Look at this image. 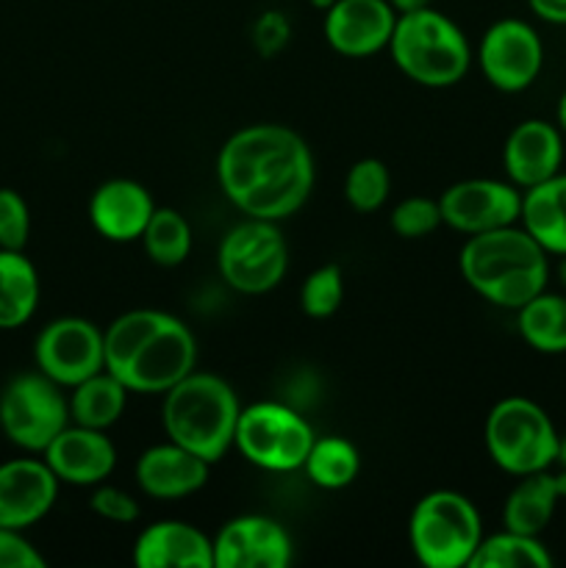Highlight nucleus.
<instances>
[{"mask_svg": "<svg viewBox=\"0 0 566 568\" xmlns=\"http://www.w3.org/2000/svg\"><path fill=\"white\" fill-rule=\"evenodd\" d=\"M555 275H558L560 286L566 288V255H558V266H555Z\"/></svg>", "mask_w": 566, "mask_h": 568, "instance_id": "40", "label": "nucleus"}, {"mask_svg": "<svg viewBox=\"0 0 566 568\" xmlns=\"http://www.w3.org/2000/svg\"><path fill=\"white\" fill-rule=\"evenodd\" d=\"M70 422V397L39 369L11 377L0 392V430L22 453L42 455Z\"/></svg>", "mask_w": 566, "mask_h": 568, "instance_id": "9", "label": "nucleus"}, {"mask_svg": "<svg viewBox=\"0 0 566 568\" xmlns=\"http://www.w3.org/2000/svg\"><path fill=\"white\" fill-rule=\"evenodd\" d=\"M42 283L26 250H0V331H17L37 314Z\"/></svg>", "mask_w": 566, "mask_h": 568, "instance_id": "24", "label": "nucleus"}, {"mask_svg": "<svg viewBox=\"0 0 566 568\" xmlns=\"http://www.w3.org/2000/svg\"><path fill=\"white\" fill-rule=\"evenodd\" d=\"M533 14L549 26H566V0H527Z\"/></svg>", "mask_w": 566, "mask_h": 568, "instance_id": "37", "label": "nucleus"}, {"mask_svg": "<svg viewBox=\"0 0 566 568\" xmlns=\"http://www.w3.org/2000/svg\"><path fill=\"white\" fill-rule=\"evenodd\" d=\"M211 541L214 568H286L294 560L289 530L264 514L233 516Z\"/></svg>", "mask_w": 566, "mask_h": 568, "instance_id": "14", "label": "nucleus"}, {"mask_svg": "<svg viewBox=\"0 0 566 568\" xmlns=\"http://www.w3.org/2000/svg\"><path fill=\"white\" fill-rule=\"evenodd\" d=\"M31 236V211L17 189L0 186V250H26Z\"/></svg>", "mask_w": 566, "mask_h": 568, "instance_id": "33", "label": "nucleus"}, {"mask_svg": "<svg viewBox=\"0 0 566 568\" xmlns=\"http://www.w3.org/2000/svg\"><path fill=\"white\" fill-rule=\"evenodd\" d=\"M89 505H92L94 516H100L103 521H111V525H133L139 519V514H142L133 494H128L120 486H109V483L94 486Z\"/></svg>", "mask_w": 566, "mask_h": 568, "instance_id": "34", "label": "nucleus"}, {"mask_svg": "<svg viewBox=\"0 0 566 568\" xmlns=\"http://www.w3.org/2000/svg\"><path fill=\"white\" fill-rule=\"evenodd\" d=\"M481 538V510L458 491L436 488L411 510L408 544L425 568H469Z\"/></svg>", "mask_w": 566, "mask_h": 568, "instance_id": "6", "label": "nucleus"}, {"mask_svg": "<svg viewBox=\"0 0 566 568\" xmlns=\"http://www.w3.org/2000/svg\"><path fill=\"white\" fill-rule=\"evenodd\" d=\"M560 499H566V469H544L519 477L503 505V527L525 536H542L553 521Z\"/></svg>", "mask_w": 566, "mask_h": 568, "instance_id": "22", "label": "nucleus"}, {"mask_svg": "<svg viewBox=\"0 0 566 568\" xmlns=\"http://www.w3.org/2000/svg\"><path fill=\"white\" fill-rule=\"evenodd\" d=\"M211 464L194 455L192 449L170 442L148 447L137 460V486L142 488L144 497L153 499H183L198 494L209 483Z\"/></svg>", "mask_w": 566, "mask_h": 568, "instance_id": "20", "label": "nucleus"}, {"mask_svg": "<svg viewBox=\"0 0 566 568\" xmlns=\"http://www.w3.org/2000/svg\"><path fill=\"white\" fill-rule=\"evenodd\" d=\"M128 394L131 392L120 377L111 375L109 369H100L98 375L70 388V419L94 430H109L125 414Z\"/></svg>", "mask_w": 566, "mask_h": 568, "instance_id": "25", "label": "nucleus"}, {"mask_svg": "<svg viewBox=\"0 0 566 568\" xmlns=\"http://www.w3.org/2000/svg\"><path fill=\"white\" fill-rule=\"evenodd\" d=\"M388 6H392L397 14H411V11L427 9V6H431V0H388Z\"/></svg>", "mask_w": 566, "mask_h": 568, "instance_id": "38", "label": "nucleus"}, {"mask_svg": "<svg viewBox=\"0 0 566 568\" xmlns=\"http://www.w3.org/2000/svg\"><path fill=\"white\" fill-rule=\"evenodd\" d=\"M444 225L464 236L516 225L522 214V189L497 178H464L438 197Z\"/></svg>", "mask_w": 566, "mask_h": 568, "instance_id": "13", "label": "nucleus"}, {"mask_svg": "<svg viewBox=\"0 0 566 568\" xmlns=\"http://www.w3.org/2000/svg\"><path fill=\"white\" fill-rule=\"evenodd\" d=\"M519 225L547 250L549 255H566V172L522 192Z\"/></svg>", "mask_w": 566, "mask_h": 568, "instance_id": "23", "label": "nucleus"}, {"mask_svg": "<svg viewBox=\"0 0 566 568\" xmlns=\"http://www.w3.org/2000/svg\"><path fill=\"white\" fill-rule=\"evenodd\" d=\"M33 364L61 388L78 386L105 369L103 331L83 316H59L39 331Z\"/></svg>", "mask_w": 566, "mask_h": 568, "instance_id": "11", "label": "nucleus"}, {"mask_svg": "<svg viewBox=\"0 0 566 568\" xmlns=\"http://www.w3.org/2000/svg\"><path fill=\"white\" fill-rule=\"evenodd\" d=\"M309 3L314 6L316 11H327V9H331L333 3H336V0H309Z\"/></svg>", "mask_w": 566, "mask_h": 568, "instance_id": "41", "label": "nucleus"}, {"mask_svg": "<svg viewBox=\"0 0 566 568\" xmlns=\"http://www.w3.org/2000/svg\"><path fill=\"white\" fill-rule=\"evenodd\" d=\"M142 247L153 264L166 266H181L183 261L192 253V225L186 216L170 205H155L153 216H150L148 227L142 233Z\"/></svg>", "mask_w": 566, "mask_h": 568, "instance_id": "29", "label": "nucleus"}, {"mask_svg": "<svg viewBox=\"0 0 566 568\" xmlns=\"http://www.w3.org/2000/svg\"><path fill=\"white\" fill-rule=\"evenodd\" d=\"M394 67L408 81L427 89H447L464 81L472 67V48L466 33L444 11L427 9L397 14L388 39Z\"/></svg>", "mask_w": 566, "mask_h": 568, "instance_id": "5", "label": "nucleus"}, {"mask_svg": "<svg viewBox=\"0 0 566 568\" xmlns=\"http://www.w3.org/2000/svg\"><path fill=\"white\" fill-rule=\"evenodd\" d=\"M392 194V172L381 159H361L344 175V200L358 214H372L386 205Z\"/></svg>", "mask_w": 566, "mask_h": 568, "instance_id": "30", "label": "nucleus"}, {"mask_svg": "<svg viewBox=\"0 0 566 568\" xmlns=\"http://www.w3.org/2000/svg\"><path fill=\"white\" fill-rule=\"evenodd\" d=\"M44 464L53 469L61 486L94 488L111 477L117 466V447L105 430L83 427L70 422L48 449L42 453Z\"/></svg>", "mask_w": 566, "mask_h": 568, "instance_id": "17", "label": "nucleus"}, {"mask_svg": "<svg viewBox=\"0 0 566 568\" xmlns=\"http://www.w3.org/2000/svg\"><path fill=\"white\" fill-rule=\"evenodd\" d=\"M555 122H558L560 131L566 133V89H564V94H560V98H558V109H555Z\"/></svg>", "mask_w": 566, "mask_h": 568, "instance_id": "39", "label": "nucleus"}, {"mask_svg": "<svg viewBox=\"0 0 566 568\" xmlns=\"http://www.w3.org/2000/svg\"><path fill=\"white\" fill-rule=\"evenodd\" d=\"M516 331L522 342L542 355L566 353V294L544 288L522 308H516Z\"/></svg>", "mask_w": 566, "mask_h": 568, "instance_id": "26", "label": "nucleus"}, {"mask_svg": "<svg viewBox=\"0 0 566 568\" xmlns=\"http://www.w3.org/2000/svg\"><path fill=\"white\" fill-rule=\"evenodd\" d=\"M558 466H564L566 469V438H560V449H558V460H555Z\"/></svg>", "mask_w": 566, "mask_h": 568, "instance_id": "42", "label": "nucleus"}, {"mask_svg": "<svg viewBox=\"0 0 566 568\" xmlns=\"http://www.w3.org/2000/svg\"><path fill=\"white\" fill-rule=\"evenodd\" d=\"M477 67L497 92H525L542 75V37L530 22L519 20V17H503L483 33L481 44H477Z\"/></svg>", "mask_w": 566, "mask_h": 568, "instance_id": "12", "label": "nucleus"}, {"mask_svg": "<svg viewBox=\"0 0 566 568\" xmlns=\"http://www.w3.org/2000/svg\"><path fill=\"white\" fill-rule=\"evenodd\" d=\"M155 211L148 186L131 178L103 181L89 197V222L105 242H139Z\"/></svg>", "mask_w": 566, "mask_h": 568, "instance_id": "19", "label": "nucleus"}, {"mask_svg": "<svg viewBox=\"0 0 566 568\" xmlns=\"http://www.w3.org/2000/svg\"><path fill=\"white\" fill-rule=\"evenodd\" d=\"M59 477L44 458H14L0 464V527L28 530L53 510Z\"/></svg>", "mask_w": 566, "mask_h": 568, "instance_id": "16", "label": "nucleus"}, {"mask_svg": "<svg viewBox=\"0 0 566 568\" xmlns=\"http://www.w3.org/2000/svg\"><path fill=\"white\" fill-rule=\"evenodd\" d=\"M48 560L26 538V530L0 527V568H44Z\"/></svg>", "mask_w": 566, "mask_h": 568, "instance_id": "36", "label": "nucleus"}, {"mask_svg": "<svg viewBox=\"0 0 566 568\" xmlns=\"http://www.w3.org/2000/svg\"><path fill=\"white\" fill-rule=\"evenodd\" d=\"M292 39V22L283 11L270 9L261 17H255L253 28H250V42H253L255 53L261 59H275Z\"/></svg>", "mask_w": 566, "mask_h": 568, "instance_id": "35", "label": "nucleus"}, {"mask_svg": "<svg viewBox=\"0 0 566 568\" xmlns=\"http://www.w3.org/2000/svg\"><path fill=\"white\" fill-rule=\"evenodd\" d=\"M216 181L244 216L283 222L314 192V153L297 131L277 122L239 128L216 153Z\"/></svg>", "mask_w": 566, "mask_h": 568, "instance_id": "1", "label": "nucleus"}, {"mask_svg": "<svg viewBox=\"0 0 566 568\" xmlns=\"http://www.w3.org/2000/svg\"><path fill=\"white\" fill-rule=\"evenodd\" d=\"M344 303V272L338 264H322L300 286V308L311 320H327Z\"/></svg>", "mask_w": 566, "mask_h": 568, "instance_id": "31", "label": "nucleus"}, {"mask_svg": "<svg viewBox=\"0 0 566 568\" xmlns=\"http://www.w3.org/2000/svg\"><path fill=\"white\" fill-rule=\"evenodd\" d=\"M314 438V427L300 410L275 399H264V403L242 405L233 447L255 469L281 475V471L303 469Z\"/></svg>", "mask_w": 566, "mask_h": 568, "instance_id": "8", "label": "nucleus"}, {"mask_svg": "<svg viewBox=\"0 0 566 568\" xmlns=\"http://www.w3.org/2000/svg\"><path fill=\"white\" fill-rule=\"evenodd\" d=\"M105 369L131 394H164L198 366V342L186 322L159 308H133L103 331Z\"/></svg>", "mask_w": 566, "mask_h": 568, "instance_id": "2", "label": "nucleus"}, {"mask_svg": "<svg viewBox=\"0 0 566 568\" xmlns=\"http://www.w3.org/2000/svg\"><path fill=\"white\" fill-rule=\"evenodd\" d=\"M388 225L397 233L400 239H427L444 225L442 209H438V200L425 197V194H411L403 197L388 214Z\"/></svg>", "mask_w": 566, "mask_h": 568, "instance_id": "32", "label": "nucleus"}, {"mask_svg": "<svg viewBox=\"0 0 566 568\" xmlns=\"http://www.w3.org/2000/svg\"><path fill=\"white\" fill-rule=\"evenodd\" d=\"M503 166L516 189H533L558 175L564 166V131L558 122L522 120L503 144Z\"/></svg>", "mask_w": 566, "mask_h": 568, "instance_id": "18", "label": "nucleus"}, {"mask_svg": "<svg viewBox=\"0 0 566 568\" xmlns=\"http://www.w3.org/2000/svg\"><path fill=\"white\" fill-rule=\"evenodd\" d=\"M216 266L233 292L247 297L272 292L289 272L286 236L277 222L244 216L222 236Z\"/></svg>", "mask_w": 566, "mask_h": 568, "instance_id": "10", "label": "nucleus"}, {"mask_svg": "<svg viewBox=\"0 0 566 568\" xmlns=\"http://www.w3.org/2000/svg\"><path fill=\"white\" fill-rule=\"evenodd\" d=\"M483 444L497 469L511 477L553 469L560 433L547 410L527 397H505L488 410Z\"/></svg>", "mask_w": 566, "mask_h": 568, "instance_id": "7", "label": "nucleus"}, {"mask_svg": "<svg viewBox=\"0 0 566 568\" xmlns=\"http://www.w3.org/2000/svg\"><path fill=\"white\" fill-rule=\"evenodd\" d=\"M397 11L388 0H336L325 11V42L347 59H366L388 48Z\"/></svg>", "mask_w": 566, "mask_h": 568, "instance_id": "15", "label": "nucleus"}, {"mask_svg": "<svg viewBox=\"0 0 566 568\" xmlns=\"http://www.w3.org/2000/svg\"><path fill=\"white\" fill-rule=\"evenodd\" d=\"M133 564L139 568H214V541L189 521L161 519L137 536Z\"/></svg>", "mask_w": 566, "mask_h": 568, "instance_id": "21", "label": "nucleus"}, {"mask_svg": "<svg viewBox=\"0 0 566 568\" xmlns=\"http://www.w3.org/2000/svg\"><path fill=\"white\" fill-rule=\"evenodd\" d=\"M303 471L322 491H342V488L353 486L355 477H358L361 455L355 444L342 436L314 438Z\"/></svg>", "mask_w": 566, "mask_h": 568, "instance_id": "28", "label": "nucleus"}, {"mask_svg": "<svg viewBox=\"0 0 566 568\" xmlns=\"http://www.w3.org/2000/svg\"><path fill=\"white\" fill-rule=\"evenodd\" d=\"M553 564L542 536H525L503 527L494 536L481 538L469 568H553Z\"/></svg>", "mask_w": 566, "mask_h": 568, "instance_id": "27", "label": "nucleus"}, {"mask_svg": "<svg viewBox=\"0 0 566 568\" xmlns=\"http://www.w3.org/2000/svg\"><path fill=\"white\" fill-rule=\"evenodd\" d=\"M239 414L242 403L231 383L211 372L194 369L164 392L161 425L170 442L192 449L214 466L233 449Z\"/></svg>", "mask_w": 566, "mask_h": 568, "instance_id": "4", "label": "nucleus"}, {"mask_svg": "<svg viewBox=\"0 0 566 568\" xmlns=\"http://www.w3.org/2000/svg\"><path fill=\"white\" fill-rule=\"evenodd\" d=\"M466 286L497 308L516 311L549 283V253L516 222L466 236L458 253Z\"/></svg>", "mask_w": 566, "mask_h": 568, "instance_id": "3", "label": "nucleus"}]
</instances>
